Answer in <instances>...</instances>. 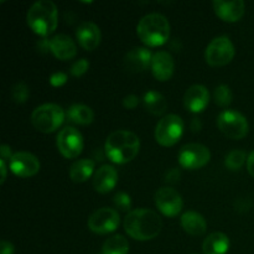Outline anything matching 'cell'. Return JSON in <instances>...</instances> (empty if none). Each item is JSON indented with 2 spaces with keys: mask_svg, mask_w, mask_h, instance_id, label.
Here are the masks:
<instances>
[{
  "mask_svg": "<svg viewBox=\"0 0 254 254\" xmlns=\"http://www.w3.org/2000/svg\"><path fill=\"white\" fill-rule=\"evenodd\" d=\"M67 82V74L64 72H55L50 77V83L54 87H61Z\"/></svg>",
  "mask_w": 254,
  "mask_h": 254,
  "instance_id": "obj_32",
  "label": "cell"
},
{
  "mask_svg": "<svg viewBox=\"0 0 254 254\" xmlns=\"http://www.w3.org/2000/svg\"><path fill=\"white\" fill-rule=\"evenodd\" d=\"M213 9L216 15L226 22L240 21L245 15L246 5L242 0H233V1H223V0H215Z\"/></svg>",
  "mask_w": 254,
  "mask_h": 254,
  "instance_id": "obj_15",
  "label": "cell"
},
{
  "mask_svg": "<svg viewBox=\"0 0 254 254\" xmlns=\"http://www.w3.org/2000/svg\"><path fill=\"white\" fill-rule=\"evenodd\" d=\"M144 106L154 116H161L165 113L166 108H168V102H166L165 97L161 93L156 91H149L144 94Z\"/></svg>",
  "mask_w": 254,
  "mask_h": 254,
  "instance_id": "obj_24",
  "label": "cell"
},
{
  "mask_svg": "<svg viewBox=\"0 0 254 254\" xmlns=\"http://www.w3.org/2000/svg\"><path fill=\"white\" fill-rule=\"evenodd\" d=\"M121 218L116 210L109 207H103L92 213L88 218V228L98 235H107L114 232L118 228Z\"/></svg>",
  "mask_w": 254,
  "mask_h": 254,
  "instance_id": "obj_10",
  "label": "cell"
},
{
  "mask_svg": "<svg viewBox=\"0 0 254 254\" xmlns=\"http://www.w3.org/2000/svg\"><path fill=\"white\" fill-rule=\"evenodd\" d=\"M139 149V138L128 130L113 131L108 135L104 145L107 158L116 164H127L135 159Z\"/></svg>",
  "mask_w": 254,
  "mask_h": 254,
  "instance_id": "obj_2",
  "label": "cell"
},
{
  "mask_svg": "<svg viewBox=\"0 0 254 254\" xmlns=\"http://www.w3.org/2000/svg\"><path fill=\"white\" fill-rule=\"evenodd\" d=\"M49 46L50 51L54 54V56L56 59L62 60V61L73 59L77 54V46L73 40L64 34L56 35L52 39H50Z\"/></svg>",
  "mask_w": 254,
  "mask_h": 254,
  "instance_id": "obj_19",
  "label": "cell"
},
{
  "mask_svg": "<svg viewBox=\"0 0 254 254\" xmlns=\"http://www.w3.org/2000/svg\"><path fill=\"white\" fill-rule=\"evenodd\" d=\"M153 56L154 55L151 54L150 50L146 47H135L124 57V67L134 73L144 72L148 69V67H151Z\"/></svg>",
  "mask_w": 254,
  "mask_h": 254,
  "instance_id": "obj_14",
  "label": "cell"
},
{
  "mask_svg": "<svg viewBox=\"0 0 254 254\" xmlns=\"http://www.w3.org/2000/svg\"><path fill=\"white\" fill-rule=\"evenodd\" d=\"M247 159V154L243 150H232L225 159V165L228 170H240L243 166V164L246 163Z\"/></svg>",
  "mask_w": 254,
  "mask_h": 254,
  "instance_id": "obj_27",
  "label": "cell"
},
{
  "mask_svg": "<svg viewBox=\"0 0 254 254\" xmlns=\"http://www.w3.org/2000/svg\"><path fill=\"white\" fill-rule=\"evenodd\" d=\"M57 149L64 158H77L83 149L82 134L73 127H66L57 135Z\"/></svg>",
  "mask_w": 254,
  "mask_h": 254,
  "instance_id": "obj_11",
  "label": "cell"
},
{
  "mask_svg": "<svg viewBox=\"0 0 254 254\" xmlns=\"http://www.w3.org/2000/svg\"><path fill=\"white\" fill-rule=\"evenodd\" d=\"M27 25L35 34L47 36L56 30L59 24V11L55 2L50 0L36 1L27 11Z\"/></svg>",
  "mask_w": 254,
  "mask_h": 254,
  "instance_id": "obj_3",
  "label": "cell"
},
{
  "mask_svg": "<svg viewBox=\"0 0 254 254\" xmlns=\"http://www.w3.org/2000/svg\"><path fill=\"white\" fill-rule=\"evenodd\" d=\"M14 246L7 241H1L0 243V254H14Z\"/></svg>",
  "mask_w": 254,
  "mask_h": 254,
  "instance_id": "obj_35",
  "label": "cell"
},
{
  "mask_svg": "<svg viewBox=\"0 0 254 254\" xmlns=\"http://www.w3.org/2000/svg\"><path fill=\"white\" fill-rule=\"evenodd\" d=\"M235 54V46L230 37L218 36L213 39L206 47L205 60L210 66L222 67L232 61Z\"/></svg>",
  "mask_w": 254,
  "mask_h": 254,
  "instance_id": "obj_6",
  "label": "cell"
},
{
  "mask_svg": "<svg viewBox=\"0 0 254 254\" xmlns=\"http://www.w3.org/2000/svg\"><path fill=\"white\" fill-rule=\"evenodd\" d=\"M218 129L230 139H242L250 131V126L243 114L238 113L236 111H223L217 117Z\"/></svg>",
  "mask_w": 254,
  "mask_h": 254,
  "instance_id": "obj_7",
  "label": "cell"
},
{
  "mask_svg": "<svg viewBox=\"0 0 254 254\" xmlns=\"http://www.w3.org/2000/svg\"><path fill=\"white\" fill-rule=\"evenodd\" d=\"M94 171V161L91 159H82L72 164L69 169V178L73 183L81 184L88 180Z\"/></svg>",
  "mask_w": 254,
  "mask_h": 254,
  "instance_id": "obj_23",
  "label": "cell"
},
{
  "mask_svg": "<svg viewBox=\"0 0 254 254\" xmlns=\"http://www.w3.org/2000/svg\"><path fill=\"white\" fill-rule=\"evenodd\" d=\"M64 121V109L54 103L42 104V106L35 108L31 114L32 126L41 133H52L60 128Z\"/></svg>",
  "mask_w": 254,
  "mask_h": 254,
  "instance_id": "obj_5",
  "label": "cell"
},
{
  "mask_svg": "<svg viewBox=\"0 0 254 254\" xmlns=\"http://www.w3.org/2000/svg\"><path fill=\"white\" fill-rule=\"evenodd\" d=\"M113 201H114V206H116L119 211H122V212H127V211L130 210L131 198L128 193L126 192L116 193Z\"/></svg>",
  "mask_w": 254,
  "mask_h": 254,
  "instance_id": "obj_30",
  "label": "cell"
},
{
  "mask_svg": "<svg viewBox=\"0 0 254 254\" xmlns=\"http://www.w3.org/2000/svg\"><path fill=\"white\" fill-rule=\"evenodd\" d=\"M210 102V93L205 86L201 84H195L191 86L186 91L185 97H184V104L188 111L192 113H200L207 107Z\"/></svg>",
  "mask_w": 254,
  "mask_h": 254,
  "instance_id": "obj_16",
  "label": "cell"
},
{
  "mask_svg": "<svg viewBox=\"0 0 254 254\" xmlns=\"http://www.w3.org/2000/svg\"><path fill=\"white\" fill-rule=\"evenodd\" d=\"M129 243L123 236L116 235L108 238L102 248V254H128Z\"/></svg>",
  "mask_w": 254,
  "mask_h": 254,
  "instance_id": "obj_26",
  "label": "cell"
},
{
  "mask_svg": "<svg viewBox=\"0 0 254 254\" xmlns=\"http://www.w3.org/2000/svg\"><path fill=\"white\" fill-rule=\"evenodd\" d=\"M163 228L159 215L148 208L130 211L124 220V230L136 241H150L155 238Z\"/></svg>",
  "mask_w": 254,
  "mask_h": 254,
  "instance_id": "obj_1",
  "label": "cell"
},
{
  "mask_svg": "<svg viewBox=\"0 0 254 254\" xmlns=\"http://www.w3.org/2000/svg\"><path fill=\"white\" fill-rule=\"evenodd\" d=\"M136 34L146 46H161L170 37V24L164 15L153 12L145 15L139 21L136 26Z\"/></svg>",
  "mask_w": 254,
  "mask_h": 254,
  "instance_id": "obj_4",
  "label": "cell"
},
{
  "mask_svg": "<svg viewBox=\"0 0 254 254\" xmlns=\"http://www.w3.org/2000/svg\"><path fill=\"white\" fill-rule=\"evenodd\" d=\"M213 97H215V103L217 106L228 107L231 104V102H232L233 94L230 87L226 86V84H221V86H218L215 89Z\"/></svg>",
  "mask_w": 254,
  "mask_h": 254,
  "instance_id": "obj_28",
  "label": "cell"
},
{
  "mask_svg": "<svg viewBox=\"0 0 254 254\" xmlns=\"http://www.w3.org/2000/svg\"><path fill=\"white\" fill-rule=\"evenodd\" d=\"M0 171H1V180L0 183L4 184V181L6 180V161L0 160Z\"/></svg>",
  "mask_w": 254,
  "mask_h": 254,
  "instance_id": "obj_39",
  "label": "cell"
},
{
  "mask_svg": "<svg viewBox=\"0 0 254 254\" xmlns=\"http://www.w3.org/2000/svg\"><path fill=\"white\" fill-rule=\"evenodd\" d=\"M247 169H248V173H250L251 176L254 179V151H252V153L250 154V156H248Z\"/></svg>",
  "mask_w": 254,
  "mask_h": 254,
  "instance_id": "obj_38",
  "label": "cell"
},
{
  "mask_svg": "<svg viewBox=\"0 0 254 254\" xmlns=\"http://www.w3.org/2000/svg\"><path fill=\"white\" fill-rule=\"evenodd\" d=\"M155 205L166 217H175L183 210V197L171 188H161L155 193Z\"/></svg>",
  "mask_w": 254,
  "mask_h": 254,
  "instance_id": "obj_12",
  "label": "cell"
},
{
  "mask_svg": "<svg viewBox=\"0 0 254 254\" xmlns=\"http://www.w3.org/2000/svg\"><path fill=\"white\" fill-rule=\"evenodd\" d=\"M118 181V173L112 165H103L96 171L93 178V188L97 192L107 193L113 190Z\"/></svg>",
  "mask_w": 254,
  "mask_h": 254,
  "instance_id": "obj_20",
  "label": "cell"
},
{
  "mask_svg": "<svg viewBox=\"0 0 254 254\" xmlns=\"http://www.w3.org/2000/svg\"><path fill=\"white\" fill-rule=\"evenodd\" d=\"M0 156H1V160H11L12 154H11V149L10 146L7 145H1L0 146Z\"/></svg>",
  "mask_w": 254,
  "mask_h": 254,
  "instance_id": "obj_36",
  "label": "cell"
},
{
  "mask_svg": "<svg viewBox=\"0 0 254 254\" xmlns=\"http://www.w3.org/2000/svg\"><path fill=\"white\" fill-rule=\"evenodd\" d=\"M67 118L72 123L88 126L93 122L94 113L89 107L84 106V104H73L67 111Z\"/></svg>",
  "mask_w": 254,
  "mask_h": 254,
  "instance_id": "obj_25",
  "label": "cell"
},
{
  "mask_svg": "<svg viewBox=\"0 0 254 254\" xmlns=\"http://www.w3.org/2000/svg\"><path fill=\"white\" fill-rule=\"evenodd\" d=\"M174 64L173 56L166 51H159L154 54L153 61H151V72L158 81L165 82L173 77Z\"/></svg>",
  "mask_w": 254,
  "mask_h": 254,
  "instance_id": "obj_18",
  "label": "cell"
},
{
  "mask_svg": "<svg viewBox=\"0 0 254 254\" xmlns=\"http://www.w3.org/2000/svg\"><path fill=\"white\" fill-rule=\"evenodd\" d=\"M89 62L87 59H81L74 62L71 67V74L74 77H81L88 71Z\"/></svg>",
  "mask_w": 254,
  "mask_h": 254,
  "instance_id": "obj_31",
  "label": "cell"
},
{
  "mask_svg": "<svg viewBox=\"0 0 254 254\" xmlns=\"http://www.w3.org/2000/svg\"><path fill=\"white\" fill-rule=\"evenodd\" d=\"M230 250V240L222 232H213L208 236L202 245L205 254H226Z\"/></svg>",
  "mask_w": 254,
  "mask_h": 254,
  "instance_id": "obj_22",
  "label": "cell"
},
{
  "mask_svg": "<svg viewBox=\"0 0 254 254\" xmlns=\"http://www.w3.org/2000/svg\"><path fill=\"white\" fill-rule=\"evenodd\" d=\"M181 226L184 231L191 236H202L207 230V223L203 216L195 211H188L181 216Z\"/></svg>",
  "mask_w": 254,
  "mask_h": 254,
  "instance_id": "obj_21",
  "label": "cell"
},
{
  "mask_svg": "<svg viewBox=\"0 0 254 254\" xmlns=\"http://www.w3.org/2000/svg\"><path fill=\"white\" fill-rule=\"evenodd\" d=\"M180 170L179 169H171L170 171H168L166 173V176H165V181L166 183H170V184H176L180 181Z\"/></svg>",
  "mask_w": 254,
  "mask_h": 254,
  "instance_id": "obj_34",
  "label": "cell"
},
{
  "mask_svg": "<svg viewBox=\"0 0 254 254\" xmlns=\"http://www.w3.org/2000/svg\"><path fill=\"white\" fill-rule=\"evenodd\" d=\"M184 133V122L176 114L165 116L155 129V140L163 146H173L180 140Z\"/></svg>",
  "mask_w": 254,
  "mask_h": 254,
  "instance_id": "obj_8",
  "label": "cell"
},
{
  "mask_svg": "<svg viewBox=\"0 0 254 254\" xmlns=\"http://www.w3.org/2000/svg\"><path fill=\"white\" fill-rule=\"evenodd\" d=\"M190 126H191V130H192L193 133H198V131L202 129V123H201V121L198 118H192Z\"/></svg>",
  "mask_w": 254,
  "mask_h": 254,
  "instance_id": "obj_37",
  "label": "cell"
},
{
  "mask_svg": "<svg viewBox=\"0 0 254 254\" xmlns=\"http://www.w3.org/2000/svg\"><path fill=\"white\" fill-rule=\"evenodd\" d=\"M211 159V153L205 145L197 143H191L183 146L179 153V163L181 168L188 170L201 169L208 164Z\"/></svg>",
  "mask_w": 254,
  "mask_h": 254,
  "instance_id": "obj_9",
  "label": "cell"
},
{
  "mask_svg": "<svg viewBox=\"0 0 254 254\" xmlns=\"http://www.w3.org/2000/svg\"><path fill=\"white\" fill-rule=\"evenodd\" d=\"M30 96L29 87L24 83V82H19V83L15 84L11 89V97L14 99L15 103L22 104L27 101Z\"/></svg>",
  "mask_w": 254,
  "mask_h": 254,
  "instance_id": "obj_29",
  "label": "cell"
},
{
  "mask_svg": "<svg viewBox=\"0 0 254 254\" xmlns=\"http://www.w3.org/2000/svg\"><path fill=\"white\" fill-rule=\"evenodd\" d=\"M76 37L79 45L87 51H93L101 44V30L96 24L91 21H84L77 27Z\"/></svg>",
  "mask_w": 254,
  "mask_h": 254,
  "instance_id": "obj_17",
  "label": "cell"
},
{
  "mask_svg": "<svg viewBox=\"0 0 254 254\" xmlns=\"http://www.w3.org/2000/svg\"><path fill=\"white\" fill-rule=\"evenodd\" d=\"M10 170L19 178H31L40 170V161L32 154L26 151H19L12 155L9 161Z\"/></svg>",
  "mask_w": 254,
  "mask_h": 254,
  "instance_id": "obj_13",
  "label": "cell"
},
{
  "mask_svg": "<svg viewBox=\"0 0 254 254\" xmlns=\"http://www.w3.org/2000/svg\"><path fill=\"white\" fill-rule=\"evenodd\" d=\"M139 104V98L135 96V94H129V96H126L123 99V106L126 107L127 109H134L136 108V106Z\"/></svg>",
  "mask_w": 254,
  "mask_h": 254,
  "instance_id": "obj_33",
  "label": "cell"
}]
</instances>
